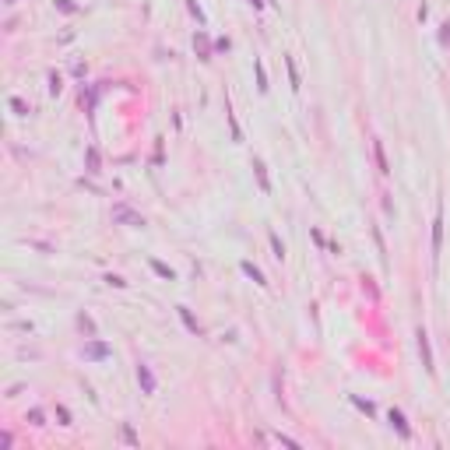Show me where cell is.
<instances>
[{"label": "cell", "instance_id": "6da1fadb", "mask_svg": "<svg viewBox=\"0 0 450 450\" xmlns=\"http://www.w3.org/2000/svg\"><path fill=\"white\" fill-rule=\"evenodd\" d=\"M440 246H443V201L436 204V218H433V243H429L433 260H440Z\"/></svg>", "mask_w": 450, "mask_h": 450}, {"label": "cell", "instance_id": "7a4b0ae2", "mask_svg": "<svg viewBox=\"0 0 450 450\" xmlns=\"http://www.w3.org/2000/svg\"><path fill=\"white\" fill-rule=\"evenodd\" d=\"M387 426H391L401 440H412L415 433H412V426H408V418H404V412L401 408H387Z\"/></svg>", "mask_w": 450, "mask_h": 450}, {"label": "cell", "instance_id": "3957f363", "mask_svg": "<svg viewBox=\"0 0 450 450\" xmlns=\"http://www.w3.org/2000/svg\"><path fill=\"white\" fill-rule=\"evenodd\" d=\"M415 338H418V355H422V366H426V373L433 377V373H436V366H433V348H429V334H426V327H418Z\"/></svg>", "mask_w": 450, "mask_h": 450}, {"label": "cell", "instance_id": "277c9868", "mask_svg": "<svg viewBox=\"0 0 450 450\" xmlns=\"http://www.w3.org/2000/svg\"><path fill=\"white\" fill-rule=\"evenodd\" d=\"M138 383H141L144 394H155L158 380H155V373H152V366H148V363H138Z\"/></svg>", "mask_w": 450, "mask_h": 450}, {"label": "cell", "instance_id": "5b68a950", "mask_svg": "<svg viewBox=\"0 0 450 450\" xmlns=\"http://www.w3.org/2000/svg\"><path fill=\"white\" fill-rule=\"evenodd\" d=\"M253 176H257V183L264 193H271V179H267V166H264V158H253Z\"/></svg>", "mask_w": 450, "mask_h": 450}, {"label": "cell", "instance_id": "8992f818", "mask_svg": "<svg viewBox=\"0 0 450 450\" xmlns=\"http://www.w3.org/2000/svg\"><path fill=\"white\" fill-rule=\"evenodd\" d=\"M373 158H377L380 176H391V166H387V155H383V141H373Z\"/></svg>", "mask_w": 450, "mask_h": 450}, {"label": "cell", "instance_id": "52a82bcc", "mask_svg": "<svg viewBox=\"0 0 450 450\" xmlns=\"http://www.w3.org/2000/svg\"><path fill=\"white\" fill-rule=\"evenodd\" d=\"M253 70H257V88H260V95H264L267 88H271V85H267V70H264V60H253Z\"/></svg>", "mask_w": 450, "mask_h": 450}, {"label": "cell", "instance_id": "ba28073f", "mask_svg": "<svg viewBox=\"0 0 450 450\" xmlns=\"http://www.w3.org/2000/svg\"><path fill=\"white\" fill-rule=\"evenodd\" d=\"M267 239H271V250H275V260L281 264V260H285V243H281V239H278V232H267Z\"/></svg>", "mask_w": 450, "mask_h": 450}, {"label": "cell", "instance_id": "9c48e42d", "mask_svg": "<svg viewBox=\"0 0 450 450\" xmlns=\"http://www.w3.org/2000/svg\"><path fill=\"white\" fill-rule=\"evenodd\" d=\"M179 317H183V324H187V331H190V334H201V324L190 317V310H187V306H179Z\"/></svg>", "mask_w": 450, "mask_h": 450}, {"label": "cell", "instance_id": "30bf717a", "mask_svg": "<svg viewBox=\"0 0 450 450\" xmlns=\"http://www.w3.org/2000/svg\"><path fill=\"white\" fill-rule=\"evenodd\" d=\"M53 415L60 418V426H74V418H70V412H67V404H53Z\"/></svg>", "mask_w": 450, "mask_h": 450}, {"label": "cell", "instance_id": "8fae6325", "mask_svg": "<svg viewBox=\"0 0 450 450\" xmlns=\"http://www.w3.org/2000/svg\"><path fill=\"white\" fill-rule=\"evenodd\" d=\"M46 81H50V95H60V92H64V78H60L56 70H50V78H46Z\"/></svg>", "mask_w": 450, "mask_h": 450}, {"label": "cell", "instance_id": "7c38bea8", "mask_svg": "<svg viewBox=\"0 0 450 450\" xmlns=\"http://www.w3.org/2000/svg\"><path fill=\"white\" fill-rule=\"evenodd\" d=\"M285 64H289V81H292V88L299 92V70H295V60H292V56H285Z\"/></svg>", "mask_w": 450, "mask_h": 450}, {"label": "cell", "instance_id": "4fadbf2b", "mask_svg": "<svg viewBox=\"0 0 450 450\" xmlns=\"http://www.w3.org/2000/svg\"><path fill=\"white\" fill-rule=\"evenodd\" d=\"M243 271H246V275L253 278V281H257V285H267V281H264V275H260V271H257V267H253L250 260H243Z\"/></svg>", "mask_w": 450, "mask_h": 450}, {"label": "cell", "instance_id": "5bb4252c", "mask_svg": "<svg viewBox=\"0 0 450 450\" xmlns=\"http://www.w3.org/2000/svg\"><path fill=\"white\" fill-rule=\"evenodd\" d=\"M187 11H190V14H193V18H197V21L204 25V7L197 4V0H187Z\"/></svg>", "mask_w": 450, "mask_h": 450}, {"label": "cell", "instance_id": "9a60e30c", "mask_svg": "<svg viewBox=\"0 0 450 450\" xmlns=\"http://www.w3.org/2000/svg\"><path fill=\"white\" fill-rule=\"evenodd\" d=\"M88 173H99V152L88 148Z\"/></svg>", "mask_w": 450, "mask_h": 450}, {"label": "cell", "instance_id": "2e32d148", "mask_svg": "<svg viewBox=\"0 0 450 450\" xmlns=\"http://www.w3.org/2000/svg\"><path fill=\"white\" fill-rule=\"evenodd\" d=\"M53 7H60V11H64V14H78V7H74L70 0H53Z\"/></svg>", "mask_w": 450, "mask_h": 450}, {"label": "cell", "instance_id": "e0dca14e", "mask_svg": "<svg viewBox=\"0 0 450 450\" xmlns=\"http://www.w3.org/2000/svg\"><path fill=\"white\" fill-rule=\"evenodd\" d=\"M152 267H155V271H158L162 278H173V267H166V264H162V260H152Z\"/></svg>", "mask_w": 450, "mask_h": 450}, {"label": "cell", "instance_id": "ac0fdd59", "mask_svg": "<svg viewBox=\"0 0 450 450\" xmlns=\"http://www.w3.org/2000/svg\"><path fill=\"white\" fill-rule=\"evenodd\" d=\"M120 436H123V443H138V436L130 433V426H127V422H123V429H120Z\"/></svg>", "mask_w": 450, "mask_h": 450}, {"label": "cell", "instance_id": "d6986e66", "mask_svg": "<svg viewBox=\"0 0 450 450\" xmlns=\"http://www.w3.org/2000/svg\"><path fill=\"white\" fill-rule=\"evenodd\" d=\"M440 28H443V32H440V42H443V46H450V21H443Z\"/></svg>", "mask_w": 450, "mask_h": 450}, {"label": "cell", "instance_id": "ffe728a7", "mask_svg": "<svg viewBox=\"0 0 450 450\" xmlns=\"http://www.w3.org/2000/svg\"><path fill=\"white\" fill-rule=\"evenodd\" d=\"M355 404H359V408H363L366 415H377V408H373V404H369V401H363V398H355Z\"/></svg>", "mask_w": 450, "mask_h": 450}, {"label": "cell", "instance_id": "44dd1931", "mask_svg": "<svg viewBox=\"0 0 450 450\" xmlns=\"http://www.w3.org/2000/svg\"><path fill=\"white\" fill-rule=\"evenodd\" d=\"M106 281H109V285H116V289H127V281L120 278V275H106Z\"/></svg>", "mask_w": 450, "mask_h": 450}, {"label": "cell", "instance_id": "7402d4cb", "mask_svg": "<svg viewBox=\"0 0 450 450\" xmlns=\"http://www.w3.org/2000/svg\"><path fill=\"white\" fill-rule=\"evenodd\" d=\"M28 418H32V426H46V422H42V412H39V408L28 412Z\"/></svg>", "mask_w": 450, "mask_h": 450}, {"label": "cell", "instance_id": "603a6c76", "mask_svg": "<svg viewBox=\"0 0 450 450\" xmlns=\"http://www.w3.org/2000/svg\"><path fill=\"white\" fill-rule=\"evenodd\" d=\"M11 106H14V109H18V116H25V113H28V106H25V102H21V99H11Z\"/></svg>", "mask_w": 450, "mask_h": 450}, {"label": "cell", "instance_id": "cb8c5ba5", "mask_svg": "<svg viewBox=\"0 0 450 450\" xmlns=\"http://www.w3.org/2000/svg\"><path fill=\"white\" fill-rule=\"evenodd\" d=\"M310 236H313V243H317V246H327V243H324V232H320V229H310Z\"/></svg>", "mask_w": 450, "mask_h": 450}, {"label": "cell", "instance_id": "d4e9b609", "mask_svg": "<svg viewBox=\"0 0 450 450\" xmlns=\"http://www.w3.org/2000/svg\"><path fill=\"white\" fill-rule=\"evenodd\" d=\"M246 4H250L253 11H260V7H264V0H246Z\"/></svg>", "mask_w": 450, "mask_h": 450}]
</instances>
